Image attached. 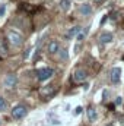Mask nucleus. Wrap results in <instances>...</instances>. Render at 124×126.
I'll list each match as a JSON object with an SVG mask.
<instances>
[{"label": "nucleus", "mask_w": 124, "mask_h": 126, "mask_svg": "<svg viewBox=\"0 0 124 126\" xmlns=\"http://www.w3.org/2000/svg\"><path fill=\"white\" fill-rule=\"evenodd\" d=\"M92 12H93V9L89 3H82V4L79 6V13H80V16H83V18L91 16Z\"/></svg>", "instance_id": "423d86ee"}, {"label": "nucleus", "mask_w": 124, "mask_h": 126, "mask_svg": "<svg viewBox=\"0 0 124 126\" xmlns=\"http://www.w3.org/2000/svg\"><path fill=\"white\" fill-rule=\"evenodd\" d=\"M29 53H31V47H28V48L25 50V54H24V57H25V59H28V57H29Z\"/></svg>", "instance_id": "aec40b11"}, {"label": "nucleus", "mask_w": 124, "mask_h": 126, "mask_svg": "<svg viewBox=\"0 0 124 126\" xmlns=\"http://www.w3.org/2000/svg\"><path fill=\"white\" fill-rule=\"evenodd\" d=\"M98 38H99V43H101V44H110V43H112L114 35H112L111 32H108V31H104V32L99 34Z\"/></svg>", "instance_id": "6e6552de"}, {"label": "nucleus", "mask_w": 124, "mask_h": 126, "mask_svg": "<svg viewBox=\"0 0 124 126\" xmlns=\"http://www.w3.org/2000/svg\"><path fill=\"white\" fill-rule=\"evenodd\" d=\"M26 114H28V109H26L24 104H18V106H15L13 110H12V117L16 119V120L24 119Z\"/></svg>", "instance_id": "f03ea898"}, {"label": "nucleus", "mask_w": 124, "mask_h": 126, "mask_svg": "<svg viewBox=\"0 0 124 126\" xmlns=\"http://www.w3.org/2000/svg\"><path fill=\"white\" fill-rule=\"evenodd\" d=\"M88 70L83 69V67H79L73 72V82L74 84H80V82H85L88 79Z\"/></svg>", "instance_id": "7ed1b4c3"}, {"label": "nucleus", "mask_w": 124, "mask_h": 126, "mask_svg": "<svg viewBox=\"0 0 124 126\" xmlns=\"http://www.w3.org/2000/svg\"><path fill=\"white\" fill-rule=\"evenodd\" d=\"M123 60H124V56H123Z\"/></svg>", "instance_id": "bb28decb"}, {"label": "nucleus", "mask_w": 124, "mask_h": 126, "mask_svg": "<svg viewBox=\"0 0 124 126\" xmlns=\"http://www.w3.org/2000/svg\"><path fill=\"white\" fill-rule=\"evenodd\" d=\"M86 117H88L89 122H95V120L98 119V113H96V110H95L93 107H89V109L86 110Z\"/></svg>", "instance_id": "f8f14e48"}, {"label": "nucleus", "mask_w": 124, "mask_h": 126, "mask_svg": "<svg viewBox=\"0 0 124 126\" xmlns=\"http://www.w3.org/2000/svg\"><path fill=\"white\" fill-rule=\"evenodd\" d=\"M118 120H120V123L124 126V114H120V116H118Z\"/></svg>", "instance_id": "4be33fe9"}, {"label": "nucleus", "mask_w": 124, "mask_h": 126, "mask_svg": "<svg viewBox=\"0 0 124 126\" xmlns=\"http://www.w3.org/2000/svg\"><path fill=\"white\" fill-rule=\"evenodd\" d=\"M82 110H83V109H82V107H80V106H77V107H76V109H74V114H76V116H79V114H80V113H82Z\"/></svg>", "instance_id": "6ab92c4d"}, {"label": "nucleus", "mask_w": 124, "mask_h": 126, "mask_svg": "<svg viewBox=\"0 0 124 126\" xmlns=\"http://www.w3.org/2000/svg\"><path fill=\"white\" fill-rule=\"evenodd\" d=\"M86 31H88V30H82V31L76 35V40H77V43H82V41L85 40V37H86Z\"/></svg>", "instance_id": "dca6fc26"}, {"label": "nucleus", "mask_w": 124, "mask_h": 126, "mask_svg": "<svg viewBox=\"0 0 124 126\" xmlns=\"http://www.w3.org/2000/svg\"><path fill=\"white\" fill-rule=\"evenodd\" d=\"M16 84H18V78H16V75H13V73H7V75L4 76V79H3V87L7 88V90L15 88Z\"/></svg>", "instance_id": "39448f33"}, {"label": "nucleus", "mask_w": 124, "mask_h": 126, "mask_svg": "<svg viewBox=\"0 0 124 126\" xmlns=\"http://www.w3.org/2000/svg\"><path fill=\"white\" fill-rule=\"evenodd\" d=\"M57 54L60 56V60H62V62H64V60L69 59V54H67V50H66V48H60V51H59Z\"/></svg>", "instance_id": "2eb2a0df"}, {"label": "nucleus", "mask_w": 124, "mask_h": 126, "mask_svg": "<svg viewBox=\"0 0 124 126\" xmlns=\"http://www.w3.org/2000/svg\"><path fill=\"white\" fill-rule=\"evenodd\" d=\"M120 78H121V69L120 67H112V70H111V82L118 84Z\"/></svg>", "instance_id": "9d476101"}, {"label": "nucleus", "mask_w": 124, "mask_h": 126, "mask_svg": "<svg viewBox=\"0 0 124 126\" xmlns=\"http://www.w3.org/2000/svg\"><path fill=\"white\" fill-rule=\"evenodd\" d=\"M108 126H112V125H108Z\"/></svg>", "instance_id": "cd10ccee"}, {"label": "nucleus", "mask_w": 124, "mask_h": 126, "mask_svg": "<svg viewBox=\"0 0 124 126\" xmlns=\"http://www.w3.org/2000/svg\"><path fill=\"white\" fill-rule=\"evenodd\" d=\"M54 75V69H51V67H42V69H38L37 70V78H38V81H48L51 76Z\"/></svg>", "instance_id": "20e7f679"}, {"label": "nucleus", "mask_w": 124, "mask_h": 126, "mask_svg": "<svg viewBox=\"0 0 124 126\" xmlns=\"http://www.w3.org/2000/svg\"><path fill=\"white\" fill-rule=\"evenodd\" d=\"M7 110V103L3 97H0V111H6Z\"/></svg>", "instance_id": "f3484780"}, {"label": "nucleus", "mask_w": 124, "mask_h": 126, "mask_svg": "<svg viewBox=\"0 0 124 126\" xmlns=\"http://www.w3.org/2000/svg\"><path fill=\"white\" fill-rule=\"evenodd\" d=\"M54 93H56V87H54V85H45V87H42V88L39 90V94H41V97H44V98L53 97Z\"/></svg>", "instance_id": "0eeeda50"}, {"label": "nucleus", "mask_w": 124, "mask_h": 126, "mask_svg": "<svg viewBox=\"0 0 124 126\" xmlns=\"http://www.w3.org/2000/svg\"><path fill=\"white\" fill-rule=\"evenodd\" d=\"M107 0H93V3H96V4H102V3H105Z\"/></svg>", "instance_id": "5701e85b"}, {"label": "nucleus", "mask_w": 124, "mask_h": 126, "mask_svg": "<svg viewBox=\"0 0 124 126\" xmlns=\"http://www.w3.org/2000/svg\"><path fill=\"white\" fill-rule=\"evenodd\" d=\"M70 6H72V1L70 0H60V7H62L64 12L70 10Z\"/></svg>", "instance_id": "ddd939ff"}, {"label": "nucleus", "mask_w": 124, "mask_h": 126, "mask_svg": "<svg viewBox=\"0 0 124 126\" xmlns=\"http://www.w3.org/2000/svg\"><path fill=\"white\" fill-rule=\"evenodd\" d=\"M7 40L15 47H19V46L24 44V35L19 31H16V30H9L7 31Z\"/></svg>", "instance_id": "f257e3e1"}, {"label": "nucleus", "mask_w": 124, "mask_h": 126, "mask_svg": "<svg viewBox=\"0 0 124 126\" xmlns=\"http://www.w3.org/2000/svg\"><path fill=\"white\" fill-rule=\"evenodd\" d=\"M47 51H48L50 54H57V53L60 51V43H59L57 40L50 41V43H48V47H47Z\"/></svg>", "instance_id": "1a4fd4ad"}, {"label": "nucleus", "mask_w": 124, "mask_h": 126, "mask_svg": "<svg viewBox=\"0 0 124 126\" xmlns=\"http://www.w3.org/2000/svg\"><path fill=\"white\" fill-rule=\"evenodd\" d=\"M4 12H6V4L3 3V4H0V16H3Z\"/></svg>", "instance_id": "a211bd4d"}, {"label": "nucleus", "mask_w": 124, "mask_h": 126, "mask_svg": "<svg viewBox=\"0 0 124 126\" xmlns=\"http://www.w3.org/2000/svg\"><path fill=\"white\" fill-rule=\"evenodd\" d=\"M0 125H1V120H0Z\"/></svg>", "instance_id": "a878e982"}, {"label": "nucleus", "mask_w": 124, "mask_h": 126, "mask_svg": "<svg viewBox=\"0 0 124 126\" xmlns=\"http://www.w3.org/2000/svg\"><path fill=\"white\" fill-rule=\"evenodd\" d=\"M82 30H83V28H82V27H79V25H77V27H72L69 31L66 32V35H64V37H66V40H70V38L76 37V35L82 31Z\"/></svg>", "instance_id": "9b49d317"}, {"label": "nucleus", "mask_w": 124, "mask_h": 126, "mask_svg": "<svg viewBox=\"0 0 124 126\" xmlns=\"http://www.w3.org/2000/svg\"><path fill=\"white\" fill-rule=\"evenodd\" d=\"M123 103V97H117V100H115V106H120Z\"/></svg>", "instance_id": "412c9836"}, {"label": "nucleus", "mask_w": 124, "mask_h": 126, "mask_svg": "<svg viewBox=\"0 0 124 126\" xmlns=\"http://www.w3.org/2000/svg\"><path fill=\"white\" fill-rule=\"evenodd\" d=\"M0 54H1V56H6V54H7V44H6V40H0Z\"/></svg>", "instance_id": "4468645a"}, {"label": "nucleus", "mask_w": 124, "mask_h": 126, "mask_svg": "<svg viewBox=\"0 0 124 126\" xmlns=\"http://www.w3.org/2000/svg\"><path fill=\"white\" fill-rule=\"evenodd\" d=\"M107 97H108V91H107V90H105V91H104V93H102V98H104V100H105V98H107Z\"/></svg>", "instance_id": "b1692460"}, {"label": "nucleus", "mask_w": 124, "mask_h": 126, "mask_svg": "<svg viewBox=\"0 0 124 126\" xmlns=\"http://www.w3.org/2000/svg\"><path fill=\"white\" fill-rule=\"evenodd\" d=\"M107 18H108V16H104V18H102V21H101V25H104V24L107 22Z\"/></svg>", "instance_id": "393cba45"}]
</instances>
